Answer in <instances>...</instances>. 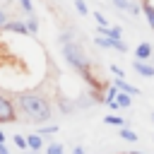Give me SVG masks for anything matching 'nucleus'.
I'll use <instances>...</instances> for the list:
<instances>
[{"instance_id":"nucleus-25","label":"nucleus","mask_w":154,"mask_h":154,"mask_svg":"<svg viewBox=\"0 0 154 154\" xmlns=\"http://www.w3.org/2000/svg\"><path fill=\"white\" fill-rule=\"evenodd\" d=\"M7 19H10V17H7V12H5L2 7H0V29L5 26V22H7Z\"/></svg>"},{"instance_id":"nucleus-9","label":"nucleus","mask_w":154,"mask_h":154,"mask_svg":"<svg viewBox=\"0 0 154 154\" xmlns=\"http://www.w3.org/2000/svg\"><path fill=\"white\" fill-rule=\"evenodd\" d=\"M142 12H144V17H147L149 29L154 31V2H152V0H142Z\"/></svg>"},{"instance_id":"nucleus-20","label":"nucleus","mask_w":154,"mask_h":154,"mask_svg":"<svg viewBox=\"0 0 154 154\" xmlns=\"http://www.w3.org/2000/svg\"><path fill=\"white\" fill-rule=\"evenodd\" d=\"M75 7H77L79 17H87V14H89V7H87V2H84V0H75Z\"/></svg>"},{"instance_id":"nucleus-23","label":"nucleus","mask_w":154,"mask_h":154,"mask_svg":"<svg viewBox=\"0 0 154 154\" xmlns=\"http://www.w3.org/2000/svg\"><path fill=\"white\" fill-rule=\"evenodd\" d=\"M108 70L113 72V77H118V79H123L125 77V70L123 67H118V65H108Z\"/></svg>"},{"instance_id":"nucleus-17","label":"nucleus","mask_w":154,"mask_h":154,"mask_svg":"<svg viewBox=\"0 0 154 154\" xmlns=\"http://www.w3.org/2000/svg\"><path fill=\"white\" fill-rule=\"evenodd\" d=\"M12 144H14L17 149H22V152H24V149H29V147H26V135H19V132H17V135H12Z\"/></svg>"},{"instance_id":"nucleus-22","label":"nucleus","mask_w":154,"mask_h":154,"mask_svg":"<svg viewBox=\"0 0 154 154\" xmlns=\"http://www.w3.org/2000/svg\"><path fill=\"white\" fill-rule=\"evenodd\" d=\"M17 2H19V7H22L26 14H34V2H31V0H17Z\"/></svg>"},{"instance_id":"nucleus-31","label":"nucleus","mask_w":154,"mask_h":154,"mask_svg":"<svg viewBox=\"0 0 154 154\" xmlns=\"http://www.w3.org/2000/svg\"><path fill=\"white\" fill-rule=\"evenodd\" d=\"M128 154H144V152H128Z\"/></svg>"},{"instance_id":"nucleus-7","label":"nucleus","mask_w":154,"mask_h":154,"mask_svg":"<svg viewBox=\"0 0 154 154\" xmlns=\"http://www.w3.org/2000/svg\"><path fill=\"white\" fill-rule=\"evenodd\" d=\"M132 70L142 77H154V65H149L147 60H132Z\"/></svg>"},{"instance_id":"nucleus-14","label":"nucleus","mask_w":154,"mask_h":154,"mask_svg":"<svg viewBox=\"0 0 154 154\" xmlns=\"http://www.w3.org/2000/svg\"><path fill=\"white\" fill-rule=\"evenodd\" d=\"M118 135H120L125 142H137V132H135V130H130L128 125H125V128H118Z\"/></svg>"},{"instance_id":"nucleus-10","label":"nucleus","mask_w":154,"mask_h":154,"mask_svg":"<svg viewBox=\"0 0 154 154\" xmlns=\"http://www.w3.org/2000/svg\"><path fill=\"white\" fill-rule=\"evenodd\" d=\"M94 46H99L103 51H113V38H108L103 34H94Z\"/></svg>"},{"instance_id":"nucleus-3","label":"nucleus","mask_w":154,"mask_h":154,"mask_svg":"<svg viewBox=\"0 0 154 154\" xmlns=\"http://www.w3.org/2000/svg\"><path fill=\"white\" fill-rule=\"evenodd\" d=\"M17 120V108L12 103V99H7L5 94H0V125L14 123Z\"/></svg>"},{"instance_id":"nucleus-2","label":"nucleus","mask_w":154,"mask_h":154,"mask_svg":"<svg viewBox=\"0 0 154 154\" xmlns=\"http://www.w3.org/2000/svg\"><path fill=\"white\" fill-rule=\"evenodd\" d=\"M17 101H19L22 113L26 116V120H31V123H36V125H43V123H48V120L53 118V106H51V101H48L43 94H38V91H22V94L17 96Z\"/></svg>"},{"instance_id":"nucleus-27","label":"nucleus","mask_w":154,"mask_h":154,"mask_svg":"<svg viewBox=\"0 0 154 154\" xmlns=\"http://www.w3.org/2000/svg\"><path fill=\"white\" fill-rule=\"evenodd\" d=\"M72 154H87V152H84L82 144H75V147H72Z\"/></svg>"},{"instance_id":"nucleus-19","label":"nucleus","mask_w":154,"mask_h":154,"mask_svg":"<svg viewBox=\"0 0 154 154\" xmlns=\"http://www.w3.org/2000/svg\"><path fill=\"white\" fill-rule=\"evenodd\" d=\"M116 10H120V12H128V7H130V0H108Z\"/></svg>"},{"instance_id":"nucleus-15","label":"nucleus","mask_w":154,"mask_h":154,"mask_svg":"<svg viewBox=\"0 0 154 154\" xmlns=\"http://www.w3.org/2000/svg\"><path fill=\"white\" fill-rule=\"evenodd\" d=\"M91 17H94V22H96V26H111V22L106 19V14H103V12H99V10H94V12H91Z\"/></svg>"},{"instance_id":"nucleus-13","label":"nucleus","mask_w":154,"mask_h":154,"mask_svg":"<svg viewBox=\"0 0 154 154\" xmlns=\"http://www.w3.org/2000/svg\"><path fill=\"white\" fill-rule=\"evenodd\" d=\"M24 24H26V31L29 34H38V17L36 14H26Z\"/></svg>"},{"instance_id":"nucleus-6","label":"nucleus","mask_w":154,"mask_h":154,"mask_svg":"<svg viewBox=\"0 0 154 154\" xmlns=\"http://www.w3.org/2000/svg\"><path fill=\"white\" fill-rule=\"evenodd\" d=\"M113 87H116L118 91H125V94H132V96H140V94H142V91H140V87L130 84L125 77H123V79H118V77H116V79H113Z\"/></svg>"},{"instance_id":"nucleus-11","label":"nucleus","mask_w":154,"mask_h":154,"mask_svg":"<svg viewBox=\"0 0 154 154\" xmlns=\"http://www.w3.org/2000/svg\"><path fill=\"white\" fill-rule=\"evenodd\" d=\"M132 94H125V91H118L116 94V103L120 106V108H132Z\"/></svg>"},{"instance_id":"nucleus-12","label":"nucleus","mask_w":154,"mask_h":154,"mask_svg":"<svg viewBox=\"0 0 154 154\" xmlns=\"http://www.w3.org/2000/svg\"><path fill=\"white\" fill-rule=\"evenodd\" d=\"M103 123H106V125H113V128H125V118L118 116V113H108V116H103Z\"/></svg>"},{"instance_id":"nucleus-30","label":"nucleus","mask_w":154,"mask_h":154,"mask_svg":"<svg viewBox=\"0 0 154 154\" xmlns=\"http://www.w3.org/2000/svg\"><path fill=\"white\" fill-rule=\"evenodd\" d=\"M22 154H38V152H31V149H24Z\"/></svg>"},{"instance_id":"nucleus-28","label":"nucleus","mask_w":154,"mask_h":154,"mask_svg":"<svg viewBox=\"0 0 154 154\" xmlns=\"http://www.w3.org/2000/svg\"><path fill=\"white\" fill-rule=\"evenodd\" d=\"M5 142H7V135H5V132H2V128H0V144H5Z\"/></svg>"},{"instance_id":"nucleus-29","label":"nucleus","mask_w":154,"mask_h":154,"mask_svg":"<svg viewBox=\"0 0 154 154\" xmlns=\"http://www.w3.org/2000/svg\"><path fill=\"white\" fill-rule=\"evenodd\" d=\"M0 154H10V149H7L5 144H0Z\"/></svg>"},{"instance_id":"nucleus-5","label":"nucleus","mask_w":154,"mask_h":154,"mask_svg":"<svg viewBox=\"0 0 154 154\" xmlns=\"http://www.w3.org/2000/svg\"><path fill=\"white\" fill-rule=\"evenodd\" d=\"M2 31H10V34H29L26 31V24H24V19H7L5 22V26H2Z\"/></svg>"},{"instance_id":"nucleus-18","label":"nucleus","mask_w":154,"mask_h":154,"mask_svg":"<svg viewBox=\"0 0 154 154\" xmlns=\"http://www.w3.org/2000/svg\"><path fill=\"white\" fill-rule=\"evenodd\" d=\"M46 154H65V147L60 142H48L46 144Z\"/></svg>"},{"instance_id":"nucleus-26","label":"nucleus","mask_w":154,"mask_h":154,"mask_svg":"<svg viewBox=\"0 0 154 154\" xmlns=\"http://www.w3.org/2000/svg\"><path fill=\"white\" fill-rule=\"evenodd\" d=\"M106 106H108V108H111L113 113H118V111H120V106H118L116 101H106Z\"/></svg>"},{"instance_id":"nucleus-16","label":"nucleus","mask_w":154,"mask_h":154,"mask_svg":"<svg viewBox=\"0 0 154 154\" xmlns=\"http://www.w3.org/2000/svg\"><path fill=\"white\" fill-rule=\"evenodd\" d=\"M58 132V125H53V123H43V125H38V135H55Z\"/></svg>"},{"instance_id":"nucleus-8","label":"nucleus","mask_w":154,"mask_h":154,"mask_svg":"<svg viewBox=\"0 0 154 154\" xmlns=\"http://www.w3.org/2000/svg\"><path fill=\"white\" fill-rule=\"evenodd\" d=\"M26 147L31 149V152H41L46 144H43V135H38V132H31V135H26Z\"/></svg>"},{"instance_id":"nucleus-4","label":"nucleus","mask_w":154,"mask_h":154,"mask_svg":"<svg viewBox=\"0 0 154 154\" xmlns=\"http://www.w3.org/2000/svg\"><path fill=\"white\" fill-rule=\"evenodd\" d=\"M154 58V48H152V43L149 41H142V43H137L135 46V60H152Z\"/></svg>"},{"instance_id":"nucleus-1","label":"nucleus","mask_w":154,"mask_h":154,"mask_svg":"<svg viewBox=\"0 0 154 154\" xmlns=\"http://www.w3.org/2000/svg\"><path fill=\"white\" fill-rule=\"evenodd\" d=\"M58 41H60V51H63V58L67 60V65H70L72 70H77V72H79L89 84H94V79H91V65H89V58H87L84 48L79 46L77 36H75L72 31H63V34L58 36Z\"/></svg>"},{"instance_id":"nucleus-32","label":"nucleus","mask_w":154,"mask_h":154,"mask_svg":"<svg viewBox=\"0 0 154 154\" xmlns=\"http://www.w3.org/2000/svg\"><path fill=\"white\" fill-rule=\"evenodd\" d=\"M152 123H154V113H152Z\"/></svg>"},{"instance_id":"nucleus-24","label":"nucleus","mask_w":154,"mask_h":154,"mask_svg":"<svg viewBox=\"0 0 154 154\" xmlns=\"http://www.w3.org/2000/svg\"><path fill=\"white\" fill-rule=\"evenodd\" d=\"M140 12H142V7H140L137 2H132V0H130V7H128V14H132V17H137Z\"/></svg>"},{"instance_id":"nucleus-21","label":"nucleus","mask_w":154,"mask_h":154,"mask_svg":"<svg viewBox=\"0 0 154 154\" xmlns=\"http://www.w3.org/2000/svg\"><path fill=\"white\" fill-rule=\"evenodd\" d=\"M58 103H60V108H63L65 113H72V111H77V106H75V103H70L67 99H58Z\"/></svg>"}]
</instances>
